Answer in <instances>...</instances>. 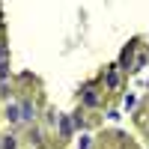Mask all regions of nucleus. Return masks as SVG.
Returning <instances> with one entry per match:
<instances>
[{
    "label": "nucleus",
    "instance_id": "3",
    "mask_svg": "<svg viewBox=\"0 0 149 149\" xmlns=\"http://www.w3.org/2000/svg\"><path fill=\"white\" fill-rule=\"evenodd\" d=\"M3 149H15V140H12V137H3Z\"/></svg>",
    "mask_w": 149,
    "mask_h": 149
},
{
    "label": "nucleus",
    "instance_id": "4",
    "mask_svg": "<svg viewBox=\"0 0 149 149\" xmlns=\"http://www.w3.org/2000/svg\"><path fill=\"white\" fill-rule=\"evenodd\" d=\"M78 149H90V137H81V146Z\"/></svg>",
    "mask_w": 149,
    "mask_h": 149
},
{
    "label": "nucleus",
    "instance_id": "1",
    "mask_svg": "<svg viewBox=\"0 0 149 149\" xmlns=\"http://www.w3.org/2000/svg\"><path fill=\"white\" fill-rule=\"evenodd\" d=\"M33 116H36V110H33V104H27V102H24V104H21V122H30Z\"/></svg>",
    "mask_w": 149,
    "mask_h": 149
},
{
    "label": "nucleus",
    "instance_id": "5",
    "mask_svg": "<svg viewBox=\"0 0 149 149\" xmlns=\"http://www.w3.org/2000/svg\"><path fill=\"white\" fill-rule=\"evenodd\" d=\"M3 54H6V48H3V45H0V60H3Z\"/></svg>",
    "mask_w": 149,
    "mask_h": 149
},
{
    "label": "nucleus",
    "instance_id": "2",
    "mask_svg": "<svg viewBox=\"0 0 149 149\" xmlns=\"http://www.w3.org/2000/svg\"><path fill=\"white\" fill-rule=\"evenodd\" d=\"M86 104H98V95L95 93H86Z\"/></svg>",
    "mask_w": 149,
    "mask_h": 149
}]
</instances>
